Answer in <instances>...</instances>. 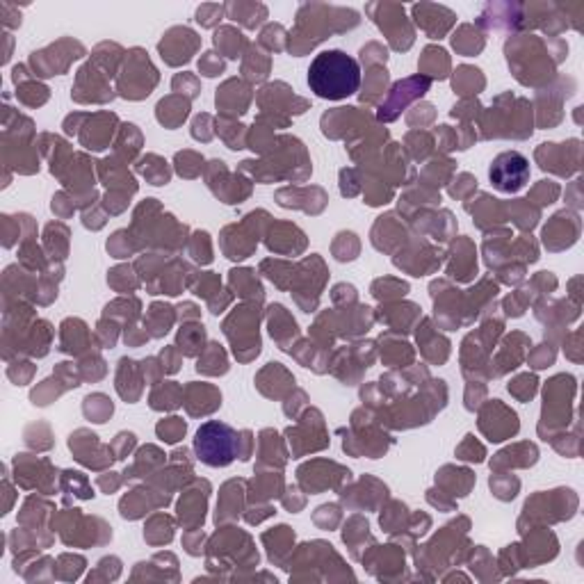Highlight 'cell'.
Returning <instances> with one entry per match:
<instances>
[{
    "label": "cell",
    "mask_w": 584,
    "mask_h": 584,
    "mask_svg": "<svg viewBox=\"0 0 584 584\" xmlns=\"http://www.w3.org/2000/svg\"><path fill=\"white\" fill-rule=\"evenodd\" d=\"M309 87L317 98L343 101L361 87V67L345 50H324L309 67Z\"/></svg>",
    "instance_id": "cell-1"
},
{
    "label": "cell",
    "mask_w": 584,
    "mask_h": 584,
    "mask_svg": "<svg viewBox=\"0 0 584 584\" xmlns=\"http://www.w3.org/2000/svg\"><path fill=\"white\" fill-rule=\"evenodd\" d=\"M194 452L201 464L210 468H224L240 457V434L227 423L208 420L194 436Z\"/></svg>",
    "instance_id": "cell-2"
},
{
    "label": "cell",
    "mask_w": 584,
    "mask_h": 584,
    "mask_svg": "<svg viewBox=\"0 0 584 584\" xmlns=\"http://www.w3.org/2000/svg\"><path fill=\"white\" fill-rule=\"evenodd\" d=\"M491 185L498 192L516 194L522 190L529 181V160L518 151H505L491 162L488 169Z\"/></svg>",
    "instance_id": "cell-3"
},
{
    "label": "cell",
    "mask_w": 584,
    "mask_h": 584,
    "mask_svg": "<svg viewBox=\"0 0 584 584\" xmlns=\"http://www.w3.org/2000/svg\"><path fill=\"white\" fill-rule=\"evenodd\" d=\"M365 12L374 18V23L386 33L388 42L395 50H406L413 44V28L408 25L404 16L402 5H391V3H379V5H367Z\"/></svg>",
    "instance_id": "cell-4"
},
{
    "label": "cell",
    "mask_w": 584,
    "mask_h": 584,
    "mask_svg": "<svg viewBox=\"0 0 584 584\" xmlns=\"http://www.w3.org/2000/svg\"><path fill=\"white\" fill-rule=\"evenodd\" d=\"M201 39L197 37V33H192L190 28H171L165 35V39L158 44V50L162 59L171 67L185 64L192 59V53L199 48Z\"/></svg>",
    "instance_id": "cell-5"
},
{
    "label": "cell",
    "mask_w": 584,
    "mask_h": 584,
    "mask_svg": "<svg viewBox=\"0 0 584 584\" xmlns=\"http://www.w3.org/2000/svg\"><path fill=\"white\" fill-rule=\"evenodd\" d=\"M432 85V80L425 78V76H416V78H408V80H402V83H397L391 91V98L386 101V105H382L379 110V119L384 121H393L399 117V110H402L406 103H411V101L420 98L425 94Z\"/></svg>",
    "instance_id": "cell-6"
},
{
    "label": "cell",
    "mask_w": 584,
    "mask_h": 584,
    "mask_svg": "<svg viewBox=\"0 0 584 584\" xmlns=\"http://www.w3.org/2000/svg\"><path fill=\"white\" fill-rule=\"evenodd\" d=\"M413 16L418 25L432 39H440L457 21V14L452 9H447L443 5H429V3L413 5Z\"/></svg>",
    "instance_id": "cell-7"
},
{
    "label": "cell",
    "mask_w": 584,
    "mask_h": 584,
    "mask_svg": "<svg viewBox=\"0 0 584 584\" xmlns=\"http://www.w3.org/2000/svg\"><path fill=\"white\" fill-rule=\"evenodd\" d=\"M227 16L233 21H240L244 28L253 30L256 25L263 23V18H268V7L260 3H227Z\"/></svg>",
    "instance_id": "cell-8"
},
{
    "label": "cell",
    "mask_w": 584,
    "mask_h": 584,
    "mask_svg": "<svg viewBox=\"0 0 584 584\" xmlns=\"http://www.w3.org/2000/svg\"><path fill=\"white\" fill-rule=\"evenodd\" d=\"M214 46H217L227 57L238 59L242 55V48L247 46V42H244V37L235 28H219L217 33H214Z\"/></svg>",
    "instance_id": "cell-9"
},
{
    "label": "cell",
    "mask_w": 584,
    "mask_h": 584,
    "mask_svg": "<svg viewBox=\"0 0 584 584\" xmlns=\"http://www.w3.org/2000/svg\"><path fill=\"white\" fill-rule=\"evenodd\" d=\"M452 46L461 50L464 55H477L484 48V37H481L473 25H461L459 33L452 37Z\"/></svg>",
    "instance_id": "cell-10"
},
{
    "label": "cell",
    "mask_w": 584,
    "mask_h": 584,
    "mask_svg": "<svg viewBox=\"0 0 584 584\" xmlns=\"http://www.w3.org/2000/svg\"><path fill=\"white\" fill-rule=\"evenodd\" d=\"M423 67L432 71V78H438V80L447 78V67H450L447 53H445L443 48H436V46H429V48H425V55H423Z\"/></svg>",
    "instance_id": "cell-11"
},
{
    "label": "cell",
    "mask_w": 584,
    "mask_h": 584,
    "mask_svg": "<svg viewBox=\"0 0 584 584\" xmlns=\"http://www.w3.org/2000/svg\"><path fill=\"white\" fill-rule=\"evenodd\" d=\"M85 416L94 423H105L112 416V402L105 395H89L85 399Z\"/></svg>",
    "instance_id": "cell-12"
},
{
    "label": "cell",
    "mask_w": 584,
    "mask_h": 584,
    "mask_svg": "<svg viewBox=\"0 0 584 584\" xmlns=\"http://www.w3.org/2000/svg\"><path fill=\"white\" fill-rule=\"evenodd\" d=\"M203 340H206V329L203 326H192V329H183L178 333V345H181V352L188 354V356H194L199 350Z\"/></svg>",
    "instance_id": "cell-13"
},
{
    "label": "cell",
    "mask_w": 584,
    "mask_h": 584,
    "mask_svg": "<svg viewBox=\"0 0 584 584\" xmlns=\"http://www.w3.org/2000/svg\"><path fill=\"white\" fill-rule=\"evenodd\" d=\"M481 71L473 69V67H459L457 69V78H454V89L459 94H477V87L473 80H484L479 76Z\"/></svg>",
    "instance_id": "cell-14"
},
{
    "label": "cell",
    "mask_w": 584,
    "mask_h": 584,
    "mask_svg": "<svg viewBox=\"0 0 584 584\" xmlns=\"http://www.w3.org/2000/svg\"><path fill=\"white\" fill-rule=\"evenodd\" d=\"M185 423L181 418H169L165 423L158 425V436L165 440V443H176L183 436H185Z\"/></svg>",
    "instance_id": "cell-15"
},
{
    "label": "cell",
    "mask_w": 584,
    "mask_h": 584,
    "mask_svg": "<svg viewBox=\"0 0 584 584\" xmlns=\"http://www.w3.org/2000/svg\"><path fill=\"white\" fill-rule=\"evenodd\" d=\"M149 322L153 324L156 322V326H153V336H165L169 331V324H171V309H167V306H160V304H153L151 306V313H149Z\"/></svg>",
    "instance_id": "cell-16"
},
{
    "label": "cell",
    "mask_w": 584,
    "mask_h": 584,
    "mask_svg": "<svg viewBox=\"0 0 584 584\" xmlns=\"http://www.w3.org/2000/svg\"><path fill=\"white\" fill-rule=\"evenodd\" d=\"M227 14V7L224 5H201L197 9V21L203 28H214L219 23V18Z\"/></svg>",
    "instance_id": "cell-17"
},
{
    "label": "cell",
    "mask_w": 584,
    "mask_h": 584,
    "mask_svg": "<svg viewBox=\"0 0 584 584\" xmlns=\"http://www.w3.org/2000/svg\"><path fill=\"white\" fill-rule=\"evenodd\" d=\"M285 30L279 25V23H270L268 28L263 30V35H260V44L263 46H268L270 50H281L285 44Z\"/></svg>",
    "instance_id": "cell-18"
},
{
    "label": "cell",
    "mask_w": 584,
    "mask_h": 584,
    "mask_svg": "<svg viewBox=\"0 0 584 584\" xmlns=\"http://www.w3.org/2000/svg\"><path fill=\"white\" fill-rule=\"evenodd\" d=\"M139 171L144 173V176L153 183V185H167L169 183V169H167V162H158V167H149L147 162H142L139 165Z\"/></svg>",
    "instance_id": "cell-19"
},
{
    "label": "cell",
    "mask_w": 584,
    "mask_h": 584,
    "mask_svg": "<svg viewBox=\"0 0 584 584\" xmlns=\"http://www.w3.org/2000/svg\"><path fill=\"white\" fill-rule=\"evenodd\" d=\"M509 391L514 395H518L520 399H529L537 391V377H532V374L518 377L514 384H509Z\"/></svg>",
    "instance_id": "cell-20"
},
{
    "label": "cell",
    "mask_w": 584,
    "mask_h": 584,
    "mask_svg": "<svg viewBox=\"0 0 584 584\" xmlns=\"http://www.w3.org/2000/svg\"><path fill=\"white\" fill-rule=\"evenodd\" d=\"M217 363L227 367V358H224V352L219 350V345H217V343H212V345H210V354H206V356H201V358H199L197 370H199V372H208V374H210V365H217Z\"/></svg>",
    "instance_id": "cell-21"
},
{
    "label": "cell",
    "mask_w": 584,
    "mask_h": 584,
    "mask_svg": "<svg viewBox=\"0 0 584 584\" xmlns=\"http://www.w3.org/2000/svg\"><path fill=\"white\" fill-rule=\"evenodd\" d=\"M199 69H201V74H206V76H219L222 71H224V62L219 59V55L206 53V55L201 57Z\"/></svg>",
    "instance_id": "cell-22"
},
{
    "label": "cell",
    "mask_w": 584,
    "mask_h": 584,
    "mask_svg": "<svg viewBox=\"0 0 584 584\" xmlns=\"http://www.w3.org/2000/svg\"><path fill=\"white\" fill-rule=\"evenodd\" d=\"M466 438H468L466 445L459 447V457L466 459V461H481V459H484V450H481V447L475 443L473 436H466Z\"/></svg>",
    "instance_id": "cell-23"
},
{
    "label": "cell",
    "mask_w": 584,
    "mask_h": 584,
    "mask_svg": "<svg viewBox=\"0 0 584 584\" xmlns=\"http://www.w3.org/2000/svg\"><path fill=\"white\" fill-rule=\"evenodd\" d=\"M162 363H165L162 367H165L167 372H176V370H178V356H173L171 350H165V352H162Z\"/></svg>",
    "instance_id": "cell-24"
}]
</instances>
